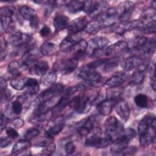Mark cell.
Wrapping results in <instances>:
<instances>
[{
  "instance_id": "1",
  "label": "cell",
  "mask_w": 156,
  "mask_h": 156,
  "mask_svg": "<svg viewBox=\"0 0 156 156\" xmlns=\"http://www.w3.org/2000/svg\"><path fill=\"white\" fill-rule=\"evenodd\" d=\"M95 132L92 135L88 136L85 142L87 147H91L95 148H105L110 145L113 139L109 136L105 135L104 137L100 136L101 130L98 128L94 129Z\"/></svg>"
},
{
  "instance_id": "2",
  "label": "cell",
  "mask_w": 156,
  "mask_h": 156,
  "mask_svg": "<svg viewBox=\"0 0 156 156\" xmlns=\"http://www.w3.org/2000/svg\"><path fill=\"white\" fill-rule=\"evenodd\" d=\"M69 105L77 113L83 114L90 110L92 102L91 99L85 95H77L69 101Z\"/></svg>"
},
{
  "instance_id": "3",
  "label": "cell",
  "mask_w": 156,
  "mask_h": 156,
  "mask_svg": "<svg viewBox=\"0 0 156 156\" xmlns=\"http://www.w3.org/2000/svg\"><path fill=\"white\" fill-rule=\"evenodd\" d=\"M105 135L111 137L113 140L115 136H118L122 132V125L115 116L108 117L105 122Z\"/></svg>"
},
{
  "instance_id": "4",
  "label": "cell",
  "mask_w": 156,
  "mask_h": 156,
  "mask_svg": "<svg viewBox=\"0 0 156 156\" xmlns=\"http://www.w3.org/2000/svg\"><path fill=\"white\" fill-rule=\"evenodd\" d=\"M79 59L76 57L60 60L55 63V70L63 74H68L74 71L77 67Z\"/></svg>"
},
{
  "instance_id": "5",
  "label": "cell",
  "mask_w": 156,
  "mask_h": 156,
  "mask_svg": "<svg viewBox=\"0 0 156 156\" xmlns=\"http://www.w3.org/2000/svg\"><path fill=\"white\" fill-rule=\"evenodd\" d=\"M64 88L63 86L61 84L54 83L52 85L50 86L49 88L43 91L38 97L35 100L34 104L38 105L41 102H45L48 100H49L61 93Z\"/></svg>"
},
{
  "instance_id": "6",
  "label": "cell",
  "mask_w": 156,
  "mask_h": 156,
  "mask_svg": "<svg viewBox=\"0 0 156 156\" xmlns=\"http://www.w3.org/2000/svg\"><path fill=\"white\" fill-rule=\"evenodd\" d=\"M143 23L140 20L121 21V23L115 26L113 31L118 34L122 35L125 34L126 32L135 29H140L143 26Z\"/></svg>"
},
{
  "instance_id": "7",
  "label": "cell",
  "mask_w": 156,
  "mask_h": 156,
  "mask_svg": "<svg viewBox=\"0 0 156 156\" xmlns=\"http://www.w3.org/2000/svg\"><path fill=\"white\" fill-rule=\"evenodd\" d=\"M135 4L131 1H124L116 7L118 20L121 21H127L131 16Z\"/></svg>"
},
{
  "instance_id": "8",
  "label": "cell",
  "mask_w": 156,
  "mask_h": 156,
  "mask_svg": "<svg viewBox=\"0 0 156 156\" xmlns=\"http://www.w3.org/2000/svg\"><path fill=\"white\" fill-rule=\"evenodd\" d=\"M109 43L108 39L103 36H97L91 38L88 43V48L91 55L95 54L107 46Z\"/></svg>"
},
{
  "instance_id": "9",
  "label": "cell",
  "mask_w": 156,
  "mask_h": 156,
  "mask_svg": "<svg viewBox=\"0 0 156 156\" xmlns=\"http://www.w3.org/2000/svg\"><path fill=\"white\" fill-rule=\"evenodd\" d=\"M145 61H146V59L141 56H131L125 58L121 62V67L125 71H130L135 68H137Z\"/></svg>"
},
{
  "instance_id": "10",
  "label": "cell",
  "mask_w": 156,
  "mask_h": 156,
  "mask_svg": "<svg viewBox=\"0 0 156 156\" xmlns=\"http://www.w3.org/2000/svg\"><path fill=\"white\" fill-rule=\"evenodd\" d=\"M156 128V120L154 115H148L145 116L140 122L138 132L140 135H142L149 132L152 129Z\"/></svg>"
},
{
  "instance_id": "11",
  "label": "cell",
  "mask_w": 156,
  "mask_h": 156,
  "mask_svg": "<svg viewBox=\"0 0 156 156\" xmlns=\"http://www.w3.org/2000/svg\"><path fill=\"white\" fill-rule=\"evenodd\" d=\"M129 142L130 140L126 136L120 134L111 143L110 150L112 152L118 155L128 146Z\"/></svg>"
},
{
  "instance_id": "12",
  "label": "cell",
  "mask_w": 156,
  "mask_h": 156,
  "mask_svg": "<svg viewBox=\"0 0 156 156\" xmlns=\"http://www.w3.org/2000/svg\"><path fill=\"white\" fill-rule=\"evenodd\" d=\"M119 99L116 98H108L100 102L96 105V109L99 113L103 116H108L110 114L113 108Z\"/></svg>"
},
{
  "instance_id": "13",
  "label": "cell",
  "mask_w": 156,
  "mask_h": 156,
  "mask_svg": "<svg viewBox=\"0 0 156 156\" xmlns=\"http://www.w3.org/2000/svg\"><path fill=\"white\" fill-rule=\"evenodd\" d=\"M87 19L85 16H80L71 21L68 26V31L69 34H76L82 30H84L87 23Z\"/></svg>"
},
{
  "instance_id": "14",
  "label": "cell",
  "mask_w": 156,
  "mask_h": 156,
  "mask_svg": "<svg viewBox=\"0 0 156 156\" xmlns=\"http://www.w3.org/2000/svg\"><path fill=\"white\" fill-rule=\"evenodd\" d=\"M28 35L20 32H16L12 34L9 37V43L14 48H20L26 45L31 40Z\"/></svg>"
},
{
  "instance_id": "15",
  "label": "cell",
  "mask_w": 156,
  "mask_h": 156,
  "mask_svg": "<svg viewBox=\"0 0 156 156\" xmlns=\"http://www.w3.org/2000/svg\"><path fill=\"white\" fill-rule=\"evenodd\" d=\"M127 49V42L125 41H119L107 46L105 50V54L107 56H113L126 52Z\"/></svg>"
},
{
  "instance_id": "16",
  "label": "cell",
  "mask_w": 156,
  "mask_h": 156,
  "mask_svg": "<svg viewBox=\"0 0 156 156\" xmlns=\"http://www.w3.org/2000/svg\"><path fill=\"white\" fill-rule=\"evenodd\" d=\"M115 109L116 113L118 116L126 122L130 116V108L127 102L124 99H119L115 105Z\"/></svg>"
},
{
  "instance_id": "17",
  "label": "cell",
  "mask_w": 156,
  "mask_h": 156,
  "mask_svg": "<svg viewBox=\"0 0 156 156\" xmlns=\"http://www.w3.org/2000/svg\"><path fill=\"white\" fill-rule=\"evenodd\" d=\"M148 67V64L146 61L143 62L140 66L137 68L136 71H135L130 78V83L133 85H140L143 83L144 77L145 72Z\"/></svg>"
},
{
  "instance_id": "18",
  "label": "cell",
  "mask_w": 156,
  "mask_h": 156,
  "mask_svg": "<svg viewBox=\"0 0 156 156\" xmlns=\"http://www.w3.org/2000/svg\"><path fill=\"white\" fill-rule=\"evenodd\" d=\"M127 78V75L125 73H119L113 76L105 82V85L108 88H118L122 85Z\"/></svg>"
},
{
  "instance_id": "19",
  "label": "cell",
  "mask_w": 156,
  "mask_h": 156,
  "mask_svg": "<svg viewBox=\"0 0 156 156\" xmlns=\"http://www.w3.org/2000/svg\"><path fill=\"white\" fill-rule=\"evenodd\" d=\"M48 68L49 66L46 61H37L32 66L29 68V73L31 75L41 76L48 71Z\"/></svg>"
},
{
  "instance_id": "20",
  "label": "cell",
  "mask_w": 156,
  "mask_h": 156,
  "mask_svg": "<svg viewBox=\"0 0 156 156\" xmlns=\"http://www.w3.org/2000/svg\"><path fill=\"white\" fill-rule=\"evenodd\" d=\"M95 118L93 116H89L84 122L77 128V132L82 136L88 135L94 128Z\"/></svg>"
},
{
  "instance_id": "21",
  "label": "cell",
  "mask_w": 156,
  "mask_h": 156,
  "mask_svg": "<svg viewBox=\"0 0 156 156\" xmlns=\"http://www.w3.org/2000/svg\"><path fill=\"white\" fill-rule=\"evenodd\" d=\"M84 81L90 86L93 87H100L102 85V77L101 75L95 70L91 71L85 78Z\"/></svg>"
},
{
  "instance_id": "22",
  "label": "cell",
  "mask_w": 156,
  "mask_h": 156,
  "mask_svg": "<svg viewBox=\"0 0 156 156\" xmlns=\"http://www.w3.org/2000/svg\"><path fill=\"white\" fill-rule=\"evenodd\" d=\"M24 89L25 94L27 96L36 94L39 91V84L38 81L34 78H29L26 80Z\"/></svg>"
},
{
  "instance_id": "23",
  "label": "cell",
  "mask_w": 156,
  "mask_h": 156,
  "mask_svg": "<svg viewBox=\"0 0 156 156\" xmlns=\"http://www.w3.org/2000/svg\"><path fill=\"white\" fill-rule=\"evenodd\" d=\"M20 15L25 20H29V22L38 19L36 11L32 7L27 5H23L19 9Z\"/></svg>"
},
{
  "instance_id": "24",
  "label": "cell",
  "mask_w": 156,
  "mask_h": 156,
  "mask_svg": "<svg viewBox=\"0 0 156 156\" xmlns=\"http://www.w3.org/2000/svg\"><path fill=\"white\" fill-rule=\"evenodd\" d=\"M31 146V143L28 140H21L17 141L13 146L12 149V154L20 155L24 152H26L27 149Z\"/></svg>"
},
{
  "instance_id": "25",
  "label": "cell",
  "mask_w": 156,
  "mask_h": 156,
  "mask_svg": "<svg viewBox=\"0 0 156 156\" xmlns=\"http://www.w3.org/2000/svg\"><path fill=\"white\" fill-rule=\"evenodd\" d=\"M54 26L56 32H59L68 27L69 24V18L62 15H57L53 21Z\"/></svg>"
},
{
  "instance_id": "26",
  "label": "cell",
  "mask_w": 156,
  "mask_h": 156,
  "mask_svg": "<svg viewBox=\"0 0 156 156\" xmlns=\"http://www.w3.org/2000/svg\"><path fill=\"white\" fill-rule=\"evenodd\" d=\"M155 138V129H152L148 132L140 135V145L146 147L154 142Z\"/></svg>"
},
{
  "instance_id": "27",
  "label": "cell",
  "mask_w": 156,
  "mask_h": 156,
  "mask_svg": "<svg viewBox=\"0 0 156 156\" xmlns=\"http://www.w3.org/2000/svg\"><path fill=\"white\" fill-rule=\"evenodd\" d=\"M37 61V57L32 50L26 51L22 56V65L23 67H30Z\"/></svg>"
},
{
  "instance_id": "28",
  "label": "cell",
  "mask_w": 156,
  "mask_h": 156,
  "mask_svg": "<svg viewBox=\"0 0 156 156\" xmlns=\"http://www.w3.org/2000/svg\"><path fill=\"white\" fill-rule=\"evenodd\" d=\"M88 48V43L85 40L80 39L77 41L74 46L73 52L76 55V58L79 59V57L83 55Z\"/></svg>"
},
{
  "instance_id": "29",
  "label": "cell",
  "mask_w": 156,
  "mask_h": 156,
  "mask_svg": "<svg viewBox=\"0 0 156 156\" xmlns=\"http://www.w3.org/2000/svg\"><path fill=\"white\" fill-rule=\"evenodd\" d=\"M57 80V74L55 71H47L41 78V83L44 86H51L55 83Z\"/></svg>"
},
{
  "instance_id": "30",
  "label": "cell",
  "mask_w": 156,
  "mask_h": 156,
  "mask_svg": "<svg viewBox=\"0 0 156 156\" xmlns=\"http://www.w3.org/2000/svg\"><path fill=\"white\" fill-rule=\"evenodd\" d=\"M102 25L101 21L98 20H93L88 22L85 28V30L88 34L94 35L99 32V31L102 28Z\"/></svg>"
},
{
  "instance_id": "31",
  "label": "cell",
  "mask_w": 156,
  "mask_h": 156,
  "mask_svg": "<svg viewBox=\"0 0 156 156\" xmlns=\"http://www.w3.org/2000/svg\"><path fill=\"white\" fill-rule=\"evenodd\" d=\"M77 41L72 37H67L65 38L60 44V49L63 52H69L73 51L74 44Z\"/></svg>"
},
{
  "instance_id": "32",
  "label": "cell",
  "mask_w": 156,
  "mask_h": 156,
  "mask_svg": "<svg viewBox=\"0 0 156 156\" xmlns=\"http://www.w3.org/2000/svg\"><path fill=\"white\" fill-rule=\"evenodd\" d=\"M147 38L143 35H137L131 39L128 43V48H140L146 43Z\"/></svg>"
},
{
  "instance_id": "33",
  "label": "cell",
  "mask_w": 156,
  "mask_h": 156,
  "mask_svg": "<svg viewBox=\"0 0 156 156\" xmlns=\"http://www.w3.org/2000/svg\"><path fill=\"white\" fill-rule=\"evenodd\" d=\"M84 1H71L66 4V8L70 13H77L83 10Z\"/></svg>"
},
{
  "instance_id": "34",
  "label": "cell",
  "mask_w": 156,
  "mask_h": 156,
  "mask_svg": "<svg viewBox=\"0 0 156 156\" xmlns=\"http://www.w3.org/2000/svg\"><path fill=\"white\" fill-rule=\"evenodd\" d=\"M155 9L152 8L144 10L141 14V20H140L142 23L144 24L150 23L152 21H155Z\"/></svg>"
},
{
  "instance_id": "35",
  "label": "cell",
  "mask_w": 156,
  "mask_h": 156,
  "mask_svg": "<svg viewBox=\"0 0 156 156\" xmlns=\"http://www.w3.org/2000/svg\"><path fill=\"white\" fill-rule=\"evenodd\" d=\"M7 69L9 73L13 76V77H16L20 76L22 68L19 62L16 60H13L8 65Z\"/></svg>"
},
{
  "instance_id": "36",
  "label": "cell",
  "mask_w": 156,
  "mask_h": 156,
  "mask_svg": "<svg viewBox=\"0 0 156 156\" xmlns=\"http://www.w3.org/2000/svg\"><path fill=\"white\" fill-rule=\"evenodd\" d=\"M56 50V46L52 42H45L40 47L41 53L43 55L48 56L53 54Z\"/></svg>"
},
{
  "instance_id": "37",
  "label": "cell",
  "mask_w": 156,
  "mask_h": 156,
  "mask_svg": "<svg viewBox=\"0 0 156 156\" xmlns=\"http://www.w3.org/2000/svg\"><path fill=\"white\" fill-rule=\"evenodd\" d=\"M64 124L62 122H58L50 128H49L46 132V136L49 138H53L54 136L58 134L63 129Z\"/></svg>"
},
{
  "instance_id": "38",
  "label": "cell",
  "mask_w": 156,
  "mask_h": 156,
  "mask_svg": "<svg viewBox=\"0 0 156 156\" xmlns=\"http://www.w3.org/2000/svg\"><path fill=\"white\" fill-rule=\"evenodd\" d=\"M134 101L135 104L142 108H145L148 107L149 100L146 94L139 93L136 94L134 98Z\"/></svg>"
},
{
  "instance_id": "39",
  "label": "cell",
  "mask_w": 156,
  "mask_h": 156,
  "mask_svg": "<svg viewBox=\"0 0 156 156\" xmlns=\"http://www.w3.org/2000/svg\"><path fill=\"white\" fill-rule=\"evenodd\" d=\"M2 28L6 32H12L15 28L14 21L12 18L1 17Z\"/></svg>"
},
{
  "instance_id": "40",
  "label": "cell",
  "mask_w": 156,
  "mask_h": 156,
  "mask_svg": "<svg viewBox=\"0 0 156 156\" xmlns=\"http://www.w3.org/2000/svg\"><path fill=\"white\" fill-rule=\"evenodd\" d=\"M10 107L12 112L15 115H20L23 111V103L20 99H16L13 100L10 104Z\"/></svg>"
},
{
  "instance_id": "41",
  "label": "cell",
  "mask_w": 156,
  "mask_h": 156,
  "mask_svg": "<svg viewBox=\"0 0 156 156\" xmlns=\"http://www.w3.org/2000/svg\"><path fill=\"white\" fill-rule=\"evenodd\" d=\"M26 80L18 77H13L10 81L11 87L16 90H22L24 88Z\"/></svg>"
},
{
  "instance_id": "42",
  "label": "cell",
  "mask_w": 156,
  "mask_h": 156,
  "mask_svg": "<svg viewBox=\"0 0 156 156\" xmlns=\"http://www.w3.org/2000/svg\"><path fill=\"white\" fill-rule=\"evenodd\" d=\"M40 133V130L37 127H31L27 129L25 133L24 134V139L30 140L38 136Z\"/></svg>"
},
{
  "instance_id": "43",
  "label": "cell",
  "mask_w": 156,
  "mask_h": 156,
  "mask_svg": "<svg viewBox=\"0 0 156 156\" xmlns=\"http://www.w3.org/2000/svg\"><path fill=\"white\" fill-rule=\"evenodd\" d=\"M139 30L145 34H154L155 32V21L144 24Z\"/></svg>"
},
{
  "instance_id": "44",
  "label": "cell",
  "mask_w": 156,
  "mask_h": 156,
  "mask_svg": "<svg viewBox=\"0 0 156 156\" xmlns=\"http://www.w3.org/2000/svg\"><path fill=\"white\" fill-rule=\"evenodd\" d=\"M14 8L11 6L2 7L0 9V15L1 17L12 18L14 13Z\"/></svg>"
},
{
  "instance_id": "45",
  "label": "cell",
  "mask_w": 156,
  "mask_h": 156,
  "mask_svg": "<svg viewBox=\"0 0 156 156\" xmlns=\"http://www.w3.org/2000/svg\"><path fill=\"white\" fill-rule=\"evenodd\" d=\"M1 61H2L5 58L7 53V43L6 40L1 36Z\"/></svg>"
},
{
  "instance_id": "46",
  "label": "cell",
  "mask_w": 156,
  "mask_h": 156,
  "mask_svg": "<svg viewBox=\"0 0 156 156\" xmlns=\"http://www.w3.org/2000/svg\"><path fill=\"white\" fill-rule=\"evenodd\" d=\"M55 149V144L54 142H51L45 147H44V149L42 150L41 152L40 153L41 155H52Z\"/></svg>"
},
{
  "instance_id": "47",
  "label": "cell",
  "mask_w": 156,
  "mask_h": 156,
  "mask_svg": "<svg viewBox=\"0 0 156 156\" xmlns=\"http://www.w3.org/2000/svg\"><path fill=\"white\" fill-rule=\"evenodd\" d=\"M149 75L151 79V86L152 90L155 91L156 87L155 82V64H151V66L149 68Z\"/></svg>"
},
{
  "instance_id": "48",
  "label": "cell",
  "mask_w": 156,
  "mask_h": 156,
  "mask_svg": "<svg viewBox=\"0 0 156 156\" xmlns=\"http://www.w3.org/2000/svg\"><path fill=\"white\" fill-rule=\"evenodd\" d=\"M118 66V62L113 58V60L108 59L107 62L104 64V70L106 72H109L115 69Z\"/></svg>"
},
{
  "instance_id": "49",
  "label": "cell",
  "mask_w": 156,
  "mask_h": 156,
  "mask_svg": "<svg viewBox=\"0 0 156 156\" xmlns=\"http://www.w3.org/2000/svg\"><path fill=\"white\" fill-rule=\"evenodd\" d=\"M122 135L126 136L130 141L132 140L136 136V132L134 129L131 128H127L124 130H122L121 133Z\"/></svg>"
},
{
  "instance_id": "50",
  "label": "cell",
  "mask_w": 156,
  "mask_h": 156,
  "mask_svg": "<svg viewBox=\"0 0 156 156\" xmlns=\"http://www.w3.org/2000/svg\"><path fill=\"white\" fill-rule=\"evenodd\" d=\"M55 1H48L44 6V14L46 16H49L52 12L55 5Z\"/></svg>"
},
{
  "instance_id": "51",
  "label": "cell",
  "mask_w": 156,
  "mask_h": 156,
  "mask_svg": "<svg viewBox=\"0 0 156 156\" xmlns=\"http://www.w3.org/2000/svg\"><path fill=\"white\" fill-rule=\"evenodd\" d=\"M76 147L73 141H68L65 145V150L67 154H71L76 151Z\"/></svg>"
},
{
  "instance_id": "52",
  "label": "cell",
  "mask_w": 156,
  "mask_h": 156,
  "mask_svg": "<svg viewBox=\"0 0 156 156\" xmlns=\"http://www.w3.org/2000/svg\"><path fill=\"white\" fill-rule=\"evenodd\" d=\"M137 152V148L134 146H127L124 151H122L121 152L118 154V155H133Z\"/></svg>"
},
{
  "instance_id": "53",
  "label": "cell",
  "mask_w": 156,
  "mask_h": 156,
  "mask_svg": "<svg viewBox=\"0 0 156 156\" xmlns=\"http://www.w3.org/2000/svg\"><path fill=\"white\" fill-rule=\"evenodd\" d=\"M6 134L10 138H16L18 136V133L16 129L12 127H9L6 129Z\"/></svg>"
},
{
  "instance_id": "54",
  "label": "cell",
  "mask_w": 156,
  "mask_h": 156,
  "mask_svg": "<svg viewBox=\"0 0 156 156\" xmlns=\"http://www.w3.org/2000/svg\"><path fill=\"white\" fill-rule=\"evenodd\" d=\"M11 141L10 140V138L9 137H5V136H2L1 137L0 140V146L1 148H4L5 147H7L11 144Z\"/></svg>"
},
{
  "instance_id": "55",
  "label": "cell",
  "mask_w": 156,
  "mask_h": 156,
  "mask_svg": "<svg viewBox=\"0 0 156 156\" xmlns=\"http://www.w3.org/2000/svg\"><path fill=\"white\" fill-rule=\"evenodd\" d=\"M51 32V30L49 26L47 25H44L40 30V34L42 37H45L48 36Z\"/></svg>"
},
{
  "instance_id": "56",
  "label": "cell",
  "mask_w": 156,
  "mask_h": 156,
  "mask_svg": "<svg viewBox=\"0 0 156 156\" xmlns=\"http://www.w3.org/2000/svg\"><path fill=\"white\" fill-rule=\"evenodd\" d=\"M11 122H12V124H13V126L15 128H20V127H21L23 126L24 123V121L21 118H15L13 120H12Z\"/></svg>"
},
{
  "instance_id": "57",
  "label": "cell",
  "mask_w": 156,
  "mask_h": 156,
  "mask_svg": "<svg viewBox=\"0 0 156 156\" xmlns=\"http://www.w3.org/2000/svg\"><path fill=\"white\" fill-rule=\"evenodd\" d=\"M1 100L2 101H8L10 99V91L7 89H5L4 90L1 91Z\"/></svg>"
},
{
  "instance_id": "58",
  "label": "cell",
  "mask_w": 156,
  "mask_h": 156,
  "mask_svg": "<svg viewBox=\"0 0 156 156\" xmlns=\"http://www.w3.org/2000/svg\"><path fill=\"white\" fill-rule=\"evenodd\" d=\"M8 121V119L7 118V116H5V115L4 114H1V131H2L4 129H5L6 124L7 123Z\"/></svg>"
},
{
  "instance_id": "59",
  "label": "cell",
  "mask_w": 156,
  "mask_h": 156,
  "mask_svg": "<svg viewBox=\"0 0 156 156\" xmlns=\"http://www.w3.org/2000/svg\"><path fill=\"white\" fill-rule=\"evenodd\" d=\"M7 82L5 80V79H4L3 77L1 78V80H0V87H1V91L4 90L5 89L7 88Z\"/></svg>"
}]
</instances>
